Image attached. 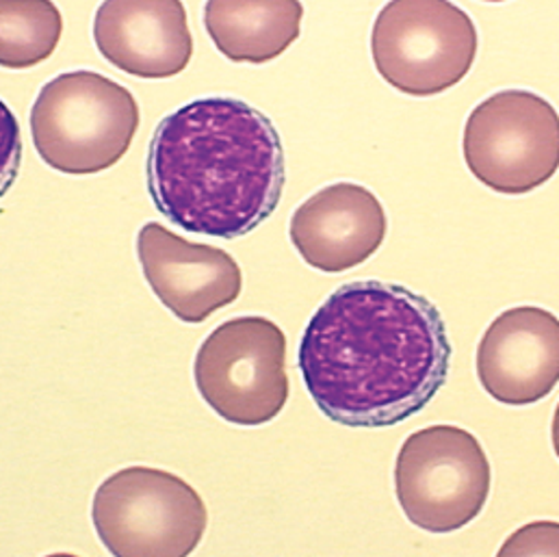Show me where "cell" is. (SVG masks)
<instances>
[{
	"label": "cell",
	"mask_w": 559,
	"mask_h": 557,
	"mask_svg": "<svg viewBox=\"0 0 559 557\" xmlns=\"http://www.w3.org/2000/svg\"><path fill=\"white\" fill-rule=\"evenodd\" d=\"M462 150L471 174L488 189L530 193L558 174V109L527 90L492 94L471 111Z\"/></svg>",
	"instance_id": "8"
},
{
	"label": "cell",
	"mask_w": 559,
	"mask_h": 557,
	"mask_svg": "<svg viewBox=\"0 0 559 557\" xmlns=\"http://www.w3.org/2000/svg\"><path fill=\"white\" fill-rule=\"evenodd\" d=\"M22 165V131L9 105L0 98V198L13 187Z\"/></svg>",
	"instance_id": "16"
},
{
	"label": "cell",
	"mask_w": 559,
	"mask_h": 557,
	"mask_svg": "<svg viewBox=\"0 0 559 557\" xmlns=\"http://www.w3.org/2000/svg\"><path fill=\"white\" fill-rule=\"evenodd\" d=\"M284 180L274 122L237 98H200L176 109L150 143V198L165 220L193 235H250L278 209Z\"/></svg>",
	"instance_id": "2"
},
{
	"label": "cell",
	"mask_w": 559,
	"mask_h": 557,
	"mask_svg": "<svg viewBox=\"0 0 559 557\" xmlns=\"http://www.w3.org/2000/svg\"><path fill=\"white\" fill-rule=\"evenodd\" d=\"M94 42L111 66L140 79L176 76L193 57L182 0H103Z\"/></svg>",
	"instance_id": "12"
},
{
	"label": "cell",
	"mask_w": 559,
	"mask_h": 557,
	"mask_svg": "<svg viewBox=\"0 0 559 557\" xmlns=\"http://www.w3.org/2000/svg\"><path fill=\"white\" fill-rule=\"evenodd\" d=\"M140 105L120 83L90 70L48 81L31 109V135L41 161L70 176L100 174L131 147Z\"/></svg>",
	"instance_id": "3"
},
{
	"label": "cell",
	"mask_w": 559,
	"mask_h": 557,
	"mask_svg": "<svg viewBox=\"0 0 559 557\" xmlns=\"http://www.w3.org/2000/svg\"><path fill=\"white\" fill-rule=\"evenodd\" d=\"M499 556H559V523L536 521L514 532Z\"/></svg>",
	"instance_id": "15"
},
{
	"label": "cell",
	"mask_w": 559,
	"mask_h": 557,
	"mask_svg": "<svg viewBox=\"0 0 559 557\" xmlns=\"http://www.w3.org/2000/svg\"><path fill=\"white\" fill-rule=\"evenodd\" d=\"M380 76L402 94L436 96L455 87L477 57V28L451 0H389L371 31Z\"/></svg>",
	"instance_id": "5"
},
{
	"label": "cell",
	"mask_w": 559,
	"mask_h": 557,
	"mask_svg": "<svg viewBox=\"0 0 559 557\" xmlns=\"http://www.w3.org/2000/svg\"><path fill=\"white\" fill-rule=\"evenodd\" d=\"M301 0H206L204 26L217 50L237 63H267L301 33Z\"/></svg>",
	"instance_id": "13"
},
{
	"label": "cell",
	"mask_w": 559,
	"mask_h": 557,
	"mask_svg": "<svg viewBox=\"0 0 559 557\" xmlns=\"http://www.w3.org/2000/svg\"><path fill=\"white\" fill-rule=\"evenodd\" d=\"M63 17L52 0H0V68L26 70L59 46Z\"/></svg>",
	"instance_id": "14"
},
{
	"label": "cell",
	"mask_w": 559,
	"mask_h": 557,
	"mask_svg": "<svg viewBox=\"0 0 559 557\" xmlns=\"http://www.w3.org/2000/svg\"><path fill=\"white\" fill-rule=\"evenodd\" d=\"M477 378L499 404L530 406L559 384V319L538 306L503 310L477 347Z\"/></svg>",
	"instance_id": "9"
},
{
	"label": "cell",
	"mask_w": 559,
	"mask_h": 557,
	"mask_svg": "<svg viewBox=\"0 0 559 557\" xmlns=\"http://www.w3.org/2000/svg\"><path fill=\"white\" fill-rule=\"evenodd\" d=\"M193 378L202 400L228 423L265 425L288 400L286 336L267 317H237L200 345Z\"/></svg>",
	"instance_id": "7"
},
{
	"label": "cell",
	"mask_w": 559,
	"mask_h": 557,
	"mask_svg": "<svg viewBox=\"0 0 559 557\" xmlns=\"http://www.w3.org/2000/svg\"><path fill=\"white\" fill-rule=\"evenodd\" d=\"M138 257L150 288L180 321L202 323L241 295V268L228 252L191 244L156 222L141 228Z\"/></svg>",
	"instance_id": "10"
},
{
	"label": "cell",
	"mask_w": 559,
	"mask_h": 557,
	"mask_svg": "<svg viewBox=\"0 0 559 557\" xmlns=\"http://www.w3.org/2000/svg\"><path fill=\"white\" fill-rule=\"evenodd\" d=\"M386 213L373 191L354 182L330 185L290 217V241L306 265L341 274L369 261L386 239Z\"/></svg>",
	"instance_id": "11"
},
{
	"label": "cell",
	"mask_w": 559,
	"mask_h": 557,
	"mask_svg": "<svg viewBox=\"0 0 559 557\" xmlns=\"http://www.w3.org/2000/svg\"><path fill=\"white\" fill-rule=\"evenodd\" d=\"M486 2H503V0H486Z\"/></svg>",
	"instance_id": "18"
},
{
	"label": "cell",
	"mask_w": 559,
	"mask_h": 557,
	"mask_svg": "<svg viewBox=\"0 0 559 557\" xmlns=\"http://www.w3.org/2000/svg\"><path fill=\"white\" fill-rule=\"evenodd\" d=\"M92 519L100 543L114 556L178 557L195 552L209 512L182 477L127 466L98 486Z\"/></svg>",
	"instance_id": "4"
},
{
	"label": "cell",
	"mask_w": 559,
	"mask_h": 557,
	"mask_svg": "<svg viewBox=\"0 0 559 557\" xmlns=\"http://www.w3.org/2000/svg\"><path fill=\"white\" fill-rule=\"evenodd\" d=\"M551 438H554V449H556V455L559 460V404L556 408V415H554V425H551Z\"/></svg>",
	"instance_id": "17"
},
{
	"label": "cell",
	"mask_w": 559,
	"mask_h": 557,
	"mask_svg": "<svg viewBox=\"0 0 559 557\" xmlns=\"http://www.w3.org/2000/svg\"><path fill=\"white\" fill-rule=\"evenodd\" d=\"M492 469L481 442L457 425L411 434L395 462V493L406 519L429 534L473 523L490 495Z\"/></svg>",
	"instance_id": "6"
},
{
	"label": "cell",
	"mask_w": 559,
	"mask_h": 557,
	"mask_svg": "<svg viewBox=\"0 0 559 557\" xmlns=\"http://www.w3.org/2000/svg\"><path fill=\"white\" fill-rule=\"evenodd\" d=\"M299 371L317 408L345 427H393L415 417L449 376L440 310L404 284L354 280L310 317Z\"/></svg>",
	"instance_id": "1"
}]
</instances>
